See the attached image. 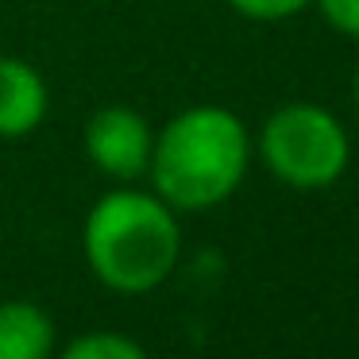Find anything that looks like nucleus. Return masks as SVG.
<instances>
[{"mask_svg": "<svg viewBox=\"0 0 359 359\" xmlns=\"http://www.w3.org/2000/svg\"><path fill=\"white\" fill-rule=\"evenodd\" d=\"M155 128L135 104H101L89 112L81 128V151L86 163L112 186H132L147 178Z\"/></svg>", "mask_w": 359, "mask_h": 359, "instance_id": "nucleus-4", "label": "nucleus"}, {"mask_svg": "<svg viewBox=\"0 0 359 359\" xmlns=\"http://www.w3.org/2000/svg\"><path fill=\"white\" fill-rule=\"evenodd\" d=\"M62 359H143V348L135 336L120 332V328H86L70 344H58Z\"/></svg>", "mask_w": 359, "mask_h": 359, "instance_id": "nucleus-7", "label": "nucleus"}, {"mask_svg": "<svg viewBox=\"0 0 359 359\" xmlns=\"http://www.w3.org/2000/svg\"><path fill=\"white\" fill-rule=\"evenodd\" d=\"M58 351V325L32 297L0 302V359H50Z\"/></svg>", "mask_w": 359, "mask_h": 359, "instance_id": "nucleus-6", "label": "nucleus"}, {"mask_svg": "<svg viewBox=\"0 0 359 359\" xmlns=\"http://www.w3.org/2000/svg\"><path fill=\"white\" fill-rule=\"evenodd\" d=\"M81 255L89 274L112 294H155L182 263V212L140 182L112 186L86 212Z\"/></svg>", "mask_w": 359, "mask_h": 359, "instance_id": "nucleus-2", "label": "nucleus"}, {"mask_svg": "<svg viewBox=\"0 0 359 359\" xmlns=\"http://www.w3.org/2000/svg\"><path fill=\"white\" fill-rule=\"evenodd\" d=\"M228 8L255 24H282V20H294L305 8H313V0H228Z\"/></svg>", "mask_w": 359, "mask_h": 359, "instance_id": "nucleus-8", "label": "nucleus"}, {"mask_svg": "<svg viewBox=\"0 0 359 359\" xmlns=\"http://www.w3.org/2000/svg\"><path fill=\"white\" fill-rule=\"evenodd\" d=\"M255 135L224 104H189L155 128L147 182L174 212H212L243 186Z\"/></svg>", "mask_w": 359, "mask_h": 359, "instance_id": "nucleus-1", "label": "nucleus"}, {"mask_svg": "<svg viewBox=\"0 0 359 359\" xmlns=\"http://www.w3.org/2000/svg\"><path fill=\"white\" fill-rule=\"evenodd\" d=\"M50 86L27 58L0 55V140H27L47 124Z\"/></svg>", "mask_w": 359, "mask_h": 359, "instance_id": "nucleus-5", "label": "nucleus"}, {"mask_svg": "<svg viewBox=\"0 0 359 359\" xmlns=\"http://www.w3.org/2000/svg\"><path fill=\"white\" fill-rule=\"evenodd\" d=\"M351 112L359 116V62H355V70H351Z\"/></svg>", "mask_w": 359, "mask_h": 359, "instance_id": "nucleus-10", "label": "nucleus"}, {"mask_svg": "<svg viewBox=\"0 0 359 359\" xmlns=\"http://www.w3.org/2000/svg\"><path fill=\"white\" fill-rule=\"evenodd\" d=\"M255 158L274 182L297 194H317L348 174L351 135L328 104L286 101L266 112V120L259 124Z\"/></svg>", "mask_w": 359, "mask_h": 359, "instance_id": "nucleus-3", "label": "nucleus"}, {"mask_svg": "<svg viewBox=\"0 0 359 359\" xmlns=\"http://www.w3.org/2000/svg\"><path fill=\"white\" fill-rule=\"evenodd\" d=\"M313 8L336 35L359 43V0H313Z\"/></svg>", "mask_w": 359, "mask_h": 359, "instance_id": "nucleus-9", "label": "nucleus"}]
</instances>
